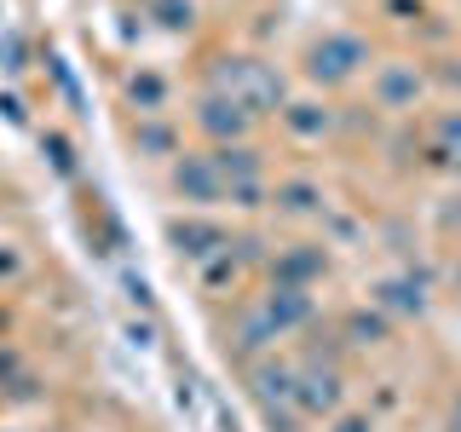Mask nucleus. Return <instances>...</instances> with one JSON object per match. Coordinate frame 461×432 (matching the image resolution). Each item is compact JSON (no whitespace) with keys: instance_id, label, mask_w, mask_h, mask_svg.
I'll use <instances>...</instances> for the list:
<instances>
[{"instance_id":"obj_1","label":"nucleus","mask_w":461,"mask_h":432,"mask_svg":"<svg viewBox=\"0 0 461 432\" xmlns=\"http://www.w3.org/2000/svg\"><path fill=\"white\" fill-rule=\"evenodd\" d=\"M249 122H254V110L242 104V98H230V93H213V98H202V104H196V127H202V133H213L220 144L242 139V133H249Z\"/></svg>"},{"instance_id":"obj_2","label":"nucleus","mask_w":461,"mask_h":432,"mask_svg":"<svg viewBox=\"0 0 461 432\" xmlns=\"http://www.w3.org/2000/svg\"><path fill=\"white\" fill-rule=\"evenodd\" d=\"M357 64H364V40H352V35H329V40L312 47V76L317 81H340V76H352Z\"/></svg>"},{"instance_id":"obj_3","label":"nucleus","mask_w":461,"mask_h":432,"mask_svg":"<svg viewBox=\"0 0 461 432\" xmlns=\"http://www.w3.org/2000/svg\"><path fill=\"white\" fill-rule=\"evenodd\" d=\"M173 184H179L185 202H213L225 191V173L213 167V156H185V162L173 167Z\"/></svg>"},{"instance_id":"obj_4","label":"nucleus","mask_w":461,"mask_h":432,"mask_svg":"<svg viewBox=\"0 0 461 432\" xmlns=\"http://www.w3.org/2000/svg\"><path fill=\"white\" fill-rule=\"evenodd\" d=\"M294 398H300V410H306V415H323V410H335L340 381L329 369H306V374H300V386H294Z\"/></svg>"},{"instance_id":"obj_5","label":"nucleus","mask_w":461,"mask_h":432,"mask_svg":"<svg viewBox=\"0 0 461 432\" xmlns=\"http://www.w3.org/2000/svg\"><path fill=\"white\" fill-rule=\"evenodd\" d=\"M173 242H179V254H196V259H202V254L225 248V230H220V225H196V220H191V225H173Z\"/></svg>"},{"instance_id":"obj_6","label":"nucleus","mask_w":461,"mask_h":432,"mask_svg":"<svg viewBox=\"0 0 461 432\" xmlns=\"http://www.w3.org/2000/svg\"><path fill=\"white\" fill-rule=\"evenodd\" d=\"M283 208L288 213H312L317 208V191H312V184H288V191H283Z\"/></svg>"},{"instance_id":"obj_7","label":"nucleus","mask_w":461,"mask_h":432,"mask_svg":"<svg viewBox=\"0 0 461 432\" xmlns=\"http://www.w3.org/2000/svg\"><path fill=\"white\" fill-rule=\"evenodd\" d=\"M312 110H317V104H288V122H294L300 133H317V127H323L329 115H312Z\"/></svg>"},{"instance_id":"obj_8","label":"nucleus","mask_w":461,"mask_h":432,"mask_svg":"<svg viewBox=\"0 0 461 432\" xmlns=\"http://www.w3.org/2000/svg\"><path fill=\"white\" fill-rule=\"evenodd\" d=\"M156 12H162V23H167V29H185V23H191V0H162Z\"/></svg>"},{"instance_id":"obj_9","label":"nucleus","mask_w":461,"mask_h":432,"mask_svg":"<svg viewBox=\"0 0 461 432\" xmlns=\"http://www.w3.org/2000/svg\"><path fill=\"white\" fill-rule=\"evenodd\" d=\"M133 98H139L144 110H156V104H162V81H156V76H139L133 81Z\"/></svg>"},{"instance_id":"obj_10","label":"nucleus","mask_w":461,"mask_h":432,"mask_svg":"<svg viewBox=\"0 0 461 432\" xmlns=\"http://www.w3.org/2000/svg\"><path fill=\"white\" fill-rule=\"evenodd\" d=\"M41 144H47V150H52V162L64 167V173L76 167V156H69V139H64V133H47V139H41Z\"/></svg>"},{"instance_id":"obj_11","label":"nucleus","mask_w":461,"mask_h":432,"mask_svg":"<svg viewBox=\"0 0 461 432\" xmlns=\"http://www.w3.org/2000/svg\"><path fill=\"white\" fill-rule=\"evenodd\" d=\"M139 144H150V150H167L173 133H167V127H139Z\"/></svg>"},{"instance_id":"obj_12","label":"nucleus","mask_w":461,"mask_h":432,"mask_svg":"<svg viewBox=\"0 0 461 432\" xmlns=\"http://www.w3.org/2000/svg\"><path fill=\"white\" fill-rule=\"evenodd\" d=\"M340 432H369V421H346V427H340Z\"/></svg>"},{"instance_id":"obj_13","label":"nucleus","mask_w":461,"mask_h":432,"mask_svg":"<svg viewBox=\"0 0 461 432\" xmlns=\"http://www.w3.org/2000/svg\"><path fill=\"white\" fill-rule=\"evenodd\" d=\"M0 323H6V317H0Z\"/></svg>"}]
</instances>
